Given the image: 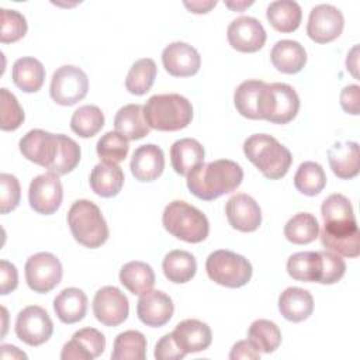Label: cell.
Here are the masks:
<instances>
[{"instance_id": "cell-1", "label": "cell", "mask_w": 360, "mask_h": 360, "mask_svg": "<svg viewBox=\"0 0 360 360\" xmlns=\"http://www.w3.org/2000/svg\"><path fill=\"white\" fill-rule=\"evenodd\" d=\"M321 214L323 218L319 235L322 245L339 256L357 257L360 255V232L349 198L339 193L330 194L323 200Z\"/></svg>"}, {"instance_id": "cell-2", "label": "cell", "mask_w": 360, "mask_h": 360, "mask_svg": "<svg viewBox=\"0 0 360 360\" xmlns=\"http://www.w3.org/2000/svg\"><path fill=\"white\" fill-rule=\"evenodd\" d=\"M243 180L242 167L229 159H218L195 166L187 174V187L193 195L212 201L226 193L235 191Z\"/></svg>"}, {"instance_id": "cell-3", "label": "cell", "mask_w": 360, "mask_h": 360, "mask_svg": "<svg viewBox=\"0 0 360 360\" xmlns=\"http://www.w3.org/2000/svg\"><path fill=\"white\" fill-rule=\"evenodd\" d=\"M243 153L270 180L284 177L292 163L291 152L267 134H253L246 138Z\"/></svg>"}, {"instance_id": "cell-4", "label": "cell", "mask_w": 360, "mask_h": 360, "mask_svg": "<svg viewBox=\"0 0 360 360\" xmlns=\"http://www.w3.org/2000/svg\"><path fill=\"white\" fill-rule=\"evenodd\" d=\"M143 118L149 128L158 131H179L193 120V105L181 94H155L143 105Z\"/></svg>"}, {"instance_id": "cell-5", "label": "cell", "mask_w": 360, "mask_h": 360, "mask_svg": "<svg viewBox=\"0 0 360 360\" xmlns=\"http://www.w3.org/2000/svg\"><path fill=\"white\" fill-rule=\"evenodd\" d=\"M162 224L170 235L188 243L202 242L210 233L205 214L183 200H173L165 207Z\"/></svg>"}, {"instance_id": "cell-6", "label": "cell", "mask_w": 360, "mask_h": 360, "mask_svg": "<svg viewBox=\"0 0 360 360\" xmlns=\"http://www.w3.org/2000/svg\"><path fill=\"white\" fill-rule=\"evenodd\" d=\"M68 225L76 242L96 249L108 239V226L101 210L90 200H77L68 212Z\"/></svg>"}, {"instance_id": "cell-7", "label": "cell", "mask_w": 360, "mask_h": 360, "mask_svg": "<svg viewBox=\"0 0 360 360\" xmlns=\"http://www.w3.org/2000/svg\"><path fill=\"white\" fill-rule=\"evenodd\" d=\"M205 270L214 283L228 288L246 285L253 273L252 264L245 256L226 249L210 253L205 262Z\"/></svg>"}, {"instance_id": "cell-8", "label": "cell", "mask_w": 360, "mask_h": 360, "mask_svg": "<svg viewBox=\"0 0 360 360\" xmlns=\"http://www.w3.org/2000/svg\"><path fill=\"white\" fill-rule=\"evenodd\" d=\"M300 110V97L287 83L264 84L259 100V117L273 124H287Z\"/></svg>"}, {"instance_id": "cell-9", "label": "cell", "mask_w": 360, "mask_h": 360, "mask_svg": "<svg viewBox=\"0 0 360 360\" xmlns=\"http://www.w3.org/2000/svg\"><path fill=\"white\" fill-rule=\"evenodd\" d=\"M87 90V75L75 65H63L52 75L49 93L52 100L59 105L76 104L86 97Z\"/></svg>"}, {"instance_id": "cell-10", "label": "cell", "mask_w": 360, "mask_h": 360, "mask_svg": "<svg viewBox=\"0 0 360 360\" xmlns=\"http://www.w3.org/2000/svg\"><path fill=\"white\" fill-rule=\"evenodd\" d=\"M63 269L59 259L48 252H39L28 257L25 263V281L35 292H49L62 280Z\"/></svg>"}, {"instance_id": "cell-11", "label": "cell", "mask_w": 360, "mask_h": 360, "mask_svg": "<svg viewBox=\"0 0 360 360\" xmlns=\"http://www.w3.org/2000/svg\"><path fill=\"white\" fill-rule=\"evenodd\" d=\"M53 333V322L49 314L38 305H28L18 312L15 335L28 346L45 343Z\"/></svg>"}, {"instance_id": "cell-12", "label": "cell", "mask_w": 360, "mask_h": 360, "mask_svg": "<svg viewBox=\"0 0 360 360\" xmlns=\"http://www.w3.org/2000/svg\"><path fill=\"white\" fill-rule=\"evenodd\" d=\"M20 152L25 159L48 170L55 165L59 149V134H51L44 129H31L20 139Z\"/></svg>"}, {"instance_id": "cell-13", "label": "cell", "mask_w": 360, "mask_h": 360, "mask_svg": "<svg viewBox=\"0 0 360 360\" xmlns=\"http://www.w3.org/2000/svg\"><path fill=\"white\" fill-rule=\"evenodd\" d=\"M63 200V187L56 173L48 172L34 177L28 188L31 208L42 215L56 212Z\"/></svg>"}, {"instance_id": "cell-14", "label": "cell", "mask_w": 360, "mask_h": 360, "mask_svg": "<svg viewBox=\"0 0 360 360\" xmlns=\"http://www.w3.org/2000/svg\"><path fill=\"white\" fill-rule=\"evenodd\" d=\"M93 314L98 322L105 326L121 325L129 314L127 295L114 285L100 288L93 300Z\"/></svg>"}, {"instance_id": "cell-15", "label": "cell", "mask_w": 360, "mask_h": 360, "mask_svg": "<svg viewBox=\"0 0 360 360\" xmlns=\"http://www.w3.org/2000/svg\"><path fill=\"white\" fill-rule=\"evenodd\" d=\"M345 27L342 11L332 4H318L312 7L307 24L308 37L318 42L326 44L336 39Z\"/></svg>"}, {"instance_id": "cell-16", "label": "cell", "mask_w": 360, "mask_h": 360, "mask_svg": "<svg viewBox=\"0 0 360 360\" xmlns=\"http://www.w3.org/2000/svg\"><path fill=\"white\" fill-rule=\"evenodd\" d=\"M226 38L229 45L245 53L257 52L266 42V31L259 20L249 15L235 18L226 30Z\"/></svg>"}, {"instance_id": "cell-17", "label": "cell", "mask_w": 360, "mask_h": 360, "mask_svg": "<svg viewBox=\"0 0 360 360\" xmlns=\"http://www.w3.org/2000/svg\"><path fill=\"white\" fill-rule=\"evenodd\" d=\"M162 63L169 75L174 77H188L200 70L201 58L194 46L176 41L163 49Z\"/></svg>"}, {"instance_id": "cell-18", "label": "cell", "mask_w": 360, "mask_h": 360, "mask_svg": "<svg viewBox=\"0 0 360 360\" xmlns=\"http://www.w3.org/2000/svg\"><path fill=\"white\" fill-rule=\"evenodd\" d=\"M225 214L229 225L240 232H253L262 224L259 204L245 193H238L226 201Z\"/></svg>"}, {"instance_id": "cell-19", "label": "cell", "mask_w": 360, "mask_h": 360, "mask_svg": "<svg viewBox=\"0 0 360 360\" xmlns=\"http://www.w3.org/2000/svg\"><path fill=\"white\" fill-rule=\"evenodd\" d=\"M105 349L104 335L94 328H83L73 333L60 352L62 360H93Z\"/></svg>"}, {"instance_id": "cell-20", "label": "cell", "mask_w": 360, "mask_h": 360, "mask_svg": "<svg viewBox=\"0 0 360 360\" xmlns=\"http://www.w3.org/2000/svg\"><path fill=\"white\" fill-rule=\"evenodd\" d=\"M174 305L172 298L159 290H150L139 295L136 304V314L142 323L152 328L166 325L173 316Z\"/></svg>"}, {"instance_id": "cell-21", "label": "cell", "mask_w": 360, "mask_h": 360, "mask_svg": "<svg viewBox=\"0 0 360 360\" xmlns=\"http://www.w3.org/2000/svg\"><path fill=\"white\" fill-rule=\"evenodd\" d=\"M129 167L138 181H153L163 173L165 153L158 145H141L132 153Z\"/></svg>"}, {"instance_id": "cell-22", "label": "cell", "mask_w": 360, "mask_h": 360, "mask_svg": "<svg viewBox=\"0 0 360 360\" xmlns=\"http://www.w3.org/2000/svg\"><path fill=\"white\" fill-rule=\"evenodd\" d=\"M176 343L186 353H197L210 347L212 333L210 326L198 319H184L172 332Z\"/></svg>"}, {"instance_id": "cell-23", "label": "cell", "mask_w": 360, "mask_h": 360, "mask_svg": "<svg viewBox=\"0 0 360 360\" xmlns=\"http://www.w3.org/2000/svg\"><path fill=\"white\" fill-rule=\"evenodd\" d=\"M328 160L335 176L343 180L353 179L360 170L359 143L346 141L336 142L328 150Z\"/></svg>"}, {"instance_id": "cell-24", "label": "cell", "mask_w": 360, "mask_h": 360, "mask_svg": "<svg viewBox=\"0 0 360 360\" xmlns=\"http://www.w3.org/2000/svg\"><path fill=\"white\" fill-rule=\"evenodd\" d=\"M270 59L278 72L294 75L304 69L307 63V52L300 42L292 39H281L273 45Z\"/></svg>"}, {"instance_id": "cell-25", "label": "cell", "mask_w": 360, "mask_h": 360, "mask_svg": "<svg viewBox=\"0 0 360 360\" xmlns=\"http://www.w3.org/2000/svg\"><path fill=\"white\" fill-rule=\"evenodd\" d=\"M278 311L287 321H305L314 311V298L308 290L288 287L278 297Z\"/></svg>"}, {"instance_id": "cell-26", "label": "cell", "mask_w": 360, "mask_h": 360, "mask_svg": "<svg viewBox=\"0 0 360 360\" xmlns=\"http://www.w3.org/2000/svg\"><path fill=\"white\" fill-rule=\"evenodd\" d=\"M56 316L63 323H76L82 321L87 312V295L76 287L62 290L53 300Z\"/></svg>"}, {"instance_id": "cell-27", "label": "cell", "mask_w": 360, "mask_h": 360, "mask_svg": "<svg viewBox=\"0 0 360 360\" xmlns=\"http://www.w3.org/2000/svg\"><path fill=\"white\" fill-rule=\"evenodd\" d=\"M204 148L193 138L176 141L170 148V160L174 172L180 176H187L195 166L204 163Z\"/></svg>"}, {"instance_id": "cell-28", "label": "cell", "mask_w": 360, "mask_h": 360, "mask_svg": "<svg viewBox=\"0 0 360 360\" xmlns=\"http://www.w3.org/2000/svg\"><path fill=\"white\" fill-rule=\"evenodd\" d=\"M114 127L118 134L129 141L142 139L150 131L143 118V105L127 104L121 107L114 118Z\"/></svg>"}, {"instance_id": "cell-29", "label": "cell", "mask_w": 360, "mask_h": 360, "mask_svg": "<svg viewBox=\"0 0 360 360\" xmlns=\"http://www.w3.org/2000/svg\"><path fill=\"white\" fill-rule=\"evenodd\" d=\"M11 77L14 84L24 93H35L44 84L45 68L38 59L24 56L14 62Z\"/></svg>"}, {"instance_id": "cell-30", "label": "cell", "mask_w": 360, "mask_h": 360, "mask_svg": "<svg viewBox=\"0 0 360 360\" xmlns=\"http://www.w3.org/2000/svg\"><path fill=\"white\" fill-rule=\"evenodd\" d=\"M124 186V172L118 165L98 163L91 169L90 187L100 197H114Z\"/></svg>"}, {"instance_id": "cell-31", "label": "cell", "mask_w": 360, "mask_h": 360, "mask_svg": "<svg viewBox=\"0 0 360 360\" xmlns=\"http://www.w3.org/2000/svg\"><path fill=\"white\" fill-rule=\"evenodd\" d=\"M322 264L321 252H297L287 260V273L298 281L319 283L322 277Z\"/></svg>"}, {"instance_id": "cell-32", "label": "cell", "mask_w": 360, "mask_h": 360, "mask_svg": "<svg viewBox=\"0 0 360 360\" xmlns=\"http://www.w3.org/2000/svg\"><path fill=\"white\" fill-rule=\"evenodd\" d=\"M120 281L134 295H142L153 288L155 273L148 263L134 260L121 267Z\"/></svg>"}, {"instance_id": "cell-33", "label": "cell", "mask_w": 360, "mask_h": 360, "mask_svg": "<svg viewBox=\"0 0 360 360\" xmlns=\"http://www.w3.org/2000/svg\"><path fill=\"white\" fill-rule=\"evenodd\" d=\"M266 17L274 30L280 32H292L301 24L302 10L297 1L277 0L267 6Z\"/></svg>"}, {"instance_id": "cell-34", "label": "cell", "mask_w": 360, "mask_h": 360, "mask_svg": "<svg viewBox=\"0 0 360 360\" xmlns=\"http://www.w3.org/2000/svg\"><path fill=\"white\" fill-rule=\"evenodd\" d=\"M162 269L169 281L183 284L195 276L197 262L190 252L176 249L165 256Z\"/></svg>"}, {"instance_id": "cell-35", "label": "cell", "mask_w": 360, "mask_h": 360, "mask_svg": "<svg viewBox=\"0 0 360 360\" xmlns=\"http://www.w3.org/2000/svg\"><path fill=\"white\" fill-rule=\"evenodd\" d=\"M284 236L294 245H307L319 236V222L309 212H298L284 226Z\"/></svg>"}, {"instance_id": "cell-36", "label": "cell", "mask_w": 360, "mask_h": 360, "mask_svg": "<svg viewBox=\"0 0 360 360\" xmlns=\"http://www.w3.org/2000/svg\"><path fill=\"white\" fill-rule=\"evenodd\" d=\"M266 83L263 80H245L242 82L235 93L233 103L240 115L249 120H260L259 117V100L262 89Z\"/></svg>"}, {"instance_id": "cell-37", "label": "cell", "mask_w": 360, "mask_h": 360, "mask_svg": "<svg viewBox=\"0 0 360 360\" xmlns=\"http://www.w3.org/2000/svg\"><path fill=\"white\" fill-rule=\"evenodd\" d=\"M248 340L260 353H273L281 343L278 326L269 319H256L248 330Z\"/></svg>"}, {"instance_id": "cell-38", "label": "cell", "mask_w": 360, "mask_h": 360, "mask_svg": "<svg viewBox=\"0 0 360 360\" xmlns=\"http://www.w3.org/2000/svg\"><path fill=\"white\" fill-rule=\"evenodd\" d=\"M146 356V338L139 330L121 332L115 340L111 353L112 360H143Z\"/></svg>"}, {"instance_id": "cell-39", "label": "cell", "mask_w": 360, "mask_h": 360, "mask_svg": "<svg viewBox=\"0 0 360 360\" xmlns=\"http://www.w3.org/2000/svg\"><path fill=\"white\" fill-rule=\"evenodd\" d=\"M156 63L150 58H142L136 60L125 79V87L131 94L143 96L155 83L156 79Z\"/></svg>"}, {"instance_id": "cell-40", "label": "cell", "mask_w": 360, "mask_h": 360, "mask_svg": "<svg viewBox=\"0 0 360 360\" xmlns=\"http://www.w3.org/2000/svg\"><path fill=\"white\" fill-rule=\"evenodd\" d=\"M326 184V174L316 162L307 160L301 163L294 176L295 188L309 197L319 194Z\"/></svg>"}, {"instance_id": "cell-41", "label": "cell", "mask_w": 360, "mask_h": 360, "mask_svg": "<svg viewBox=\"0 0 360 360\" xmlns=\"http://www.w3.org/2000/svg\"><path fill=\"white\" fill-rule=\"evenodd\" d=\"M103 127H104V114L97 105H93V104H86L79 107L70 118L72 131L82 138L94 136Z\"/></svg>"}, {"instance_id": "cell-42", "label": "cell", "mask_w": 360, "mask_h": 360, "mask_svg": "<svg viewBox=\"0 0 360 360\" xmlns=\"http://www.w3.org/2000/svg\"><path fill=\"white\" fill-rule=\"evenodd\" d=\"M96 150L98 158L104 163L110 165H118L122 162L129 150L128 139L124 138L121 134L117 131H108L105 132L96 145Z\"/></svg>"}, {"instance_id": "cell-43", "label": "cell", "mask_w": 360, "mask_h": 360, "mask_svg": "<svg viewBox=\"0 0 360 360\" xmlns=\"http://www.w3.org/2000/svg\"><path fill=\"white\" fill-rule=\"evenodd\" d=\"M0 111L1 121L0 127L3 131H14L24 122V110L20 105L17 97L6 87L0 89Z\"/></svg>"}, {"instance_id": "cell-44", "label": "cell", "mask_w": 360, "mask_h": 360, "mask_svg": "<svg viewBox=\"0 0 360 360\" xmlns=\"http://www.w3.org/2000/svg\"><path fill=\"white\" fill-rule=\"evenodd\" d=\"M60 138V149L56 158L55 165L49 172L56 173L58 176H63L70 173L80 162V146L70 136L59 134Z\"/></svg>"}, {"instance_id": "cell-45", "label": "cell", "mask_w": 360, "mask_h": 360, "mask_svg": "<svg viewBox=\"0 0 360 360\" xmlns=\"http://www.w3.org/2000/svg\"><path fill=\"white\" fill-rule=\"evenodd\" d=\"M1 44H10L21 39L28 30L25 17L17 10L1 8Z\"/></svg>"}, {"instance_id": "cell-46", "label": "cell", "mask_w": 360, "mask_h": 360, "mask_svg": "<svg viewBox=\"0 0 360 360\" xmlns=\"http://www.w3.org/2000/svg\"><path fill=\"white\" fill-rule=\"evenodd\" d=\"M0 190V212L7 214L15 210L21 197V188L17 177L10 173H1Z\"/></svg>"}, {"instance_id": "cell-47", "label": "cell", "mask_w": 360, "mask_h": 360, "mask_svg": "<svg viewBox=\"0 0 360 360\" xmlns=\"http://www.w3.org/2000/svg\"><path fill=\"white\" fill-rule=\"evenodd\" d=\"M322 256V277L319 284H335L338 283L346 273V263L342 256L330 252L321 250Z\"/></svg>"}, {"instance_id": "cell-48", "label": "cell", "mask_w": 360, "mask_h": 360, "mask_svg": "<svg viewBox=\"0 0 360 360\" xmlns=\"http://www.w3.org/2000/svg\"><path fill=\"white\" fill-rule=\"evenodd\" d=\"M187 353L180 349L172 333L163 335L155 346V359L158 360H180Z\"/></svg>"}, {"instance_id": "cell-49", "label": "cell", "mask_w": 360, "mask_h": 360, "mask_svg": "<svg viewBox=\"0 0 360 360\" xmlns=\"http://www.w3.org/2000/svg\"><path fill=\"white\" fill-rule=\"evenodd\" d=\"M0 294L7 295L18 285V271L15 266L7 260L0 262Z\"/></svg>"}, {"instance_id": "cell-50", "label": "cell", "mask_w": 360, "mask_h": 360, "mask_svg": "<svg viewBox=\"0 0 360 360\" xmlns=\"http://www.w3.org/2000/svg\"><path fill=\"white\" fill-rule=\"evenodd\" d=\"M359 97H360V87L357 84H349L343 87L340 91V105L345 112L352 115H359Z\"/></svg>"}, {"instance_id": "cell-51", "label": "cell", "mask_w": 360, "mask_h": 360, "mask_svg": "<svg viewBox=\"0 0 360 360\" xmlns=\"http://www.w3.org/2000/svg\"><path fill=\"white\" fill-rule=\"evenodd\" d=\"M229 359L231 360H257L260 359V352H257L249 340H239L232 346Z\"/></svg>"}, {"instance_id": "cell-52", "label": "cell", "mask_w": 360, "mask_h": 360, "mask_svg": "<svg viewBox=\"0 0 360 360\" xmlns=\"http://www.w3.org/2000/svg\"><path fill=\"white\" fill-rule=\"evenodd\" d=\"M191 13L195 14H202V13H208L211 8H214L217 6V1H184L183 3Z\"/></svg>"}, {"instance_id": "cell-53", "label": "cell", "mask_w": 360, "mask_h": 360, "mask_svg": "<svg viewBox=\"0 0 360 360\" xmlns=\"http://www.w3.org/2000/svg\"><path fill=\"white\" fill-rule=\"evenodd\" d=\"M359 46L354 45L352 48V51L347 53V59H346V66H347V70L354 76V77H359L357 75V68H359Z\"/></svg>"}, {"instance_id": "cell-54", "label": "cell", "mask_w": 360, "mask_h": 360, "mask_svg": "<svg viewBox=\"0 0 360 360\" xmlns=\"http://www.w3.org/2000/svg\"><path fill=\"white\" fill-rule=\"evenodd\" d=\"M1 353L0 357L1 359H27V354L21 350H18V347L11 346V345H1Z\"/></svg>"}, {"instance_id": "cell-55", "label": "cell", "mask_w": 360, "mask_h": 360, "mask_svg": "<svg viewBox=\"0 0 360 360\" xmlns=\"http://www.w3.org/2000/svg\"><path fill=\"white\" fill-rule=\"evenodd\" d=\"M253 1H225V6L233 11H243L246 7L252 6Z\"/></svg>"}]
</instances>
